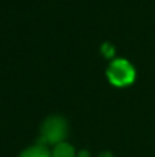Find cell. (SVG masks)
Masks as SVG:
<instances>
[{"label":"cell","instance_id":"6da1fadb","mask_svg":"<svg viewBox=\"0 0 155 157\" xmlns=\"http://www.w3.org/2000/svg\"><path fill=\"white\" fill-rule=\"evenodd\" d=\"M68 134V124L62 116H49L40 127V137L38 145H58L64 142Z\"/></svg>","mask_w":155,"mask_h":157},{"label":"cell","instance_id":"7a4b0ae2","mask_svg":"<svg viewBox=\"0 0 155 157\" xmlns=\"http://www.w3.org/2000/svg\"><path fill=\"white\" fill-rule=\"evenodd\" d=\"M106 78L114 87H126L134 82L135 69L128 59L119 58L109 63L106 69Z\"/></svg>","mask_w":155,"mask_h":157},{"label":"cell","instance_id":"3957f363","mask_svg":"<svg viewBox=\"0 0 155 157\" xmlns=\"http://www.w3.org/2000/svg\"><path fill=\"white\" fill-rule=\"evenodd\" d=\"M20 157H52V153L47 150V147H43V145H34V147H29L26 148Z\"/></svg>","mask_w":155,"mask_h":157},{"label":"cell","instance_id":"277c9868","mask_svg":"<svg viewBox=\"0 0 155 157\" xmlns=\"http://www.w3.org/2000/svg\"><path fill=\"white\" fill-rule=\"evenodd\" d=\"M76 153H75V148L67 144V142H61L58 145L53 147L52 150V157H75Z\"/></svg>","mask_w":155,"mask_h":157},{"label":"cell","instance_id":"5b68a950","mask_svg":"<svg viewBox=\"0 0 155 157\" xmlns=\"http://www.w3.org/2000/svg\"><path fill=\"white\" fill-rule=\"evenodd\" d=\"M79 157H90V154H88V151H81Z\"/></svg>","mask_w":155,"mask_h":157},{"label":"cell","instance_id":"8992f818","mask_svg":"<svg viewBox=\"0 0 155 157\" xmlns=\"http://www.w3.org/2000/svg\"><path fill=\"white\" fill-rule=\"evenodd\" d=\"M99 157H114V156H113L111 153H108V151H105V153H102V154H101V156H99Z\"/></svg>","mask_w":155,"mask_h":157}]
</instances>
